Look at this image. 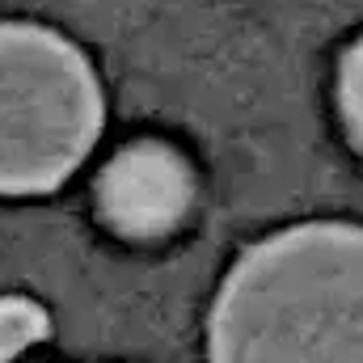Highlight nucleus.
I'll return each mask as SVG.
<instances>
[{
    "mask_svg": "<svg viewBox=\"0 0 363 363\" xmlns=\"http://www.w3.org/2000/svg\"><path fill=\"white\" fill-rule=\"evenodd\" d=\"M207 363H363L359 224H296L241 254L211 308Z\"/></svg>",
    "mask_w": 363,
    "mask_h": 363,
    "instance_id": "obj_1",
    "label": "nucleus"
},
{
    "mask_svg": "<svg viewBox=\"0 0 363 363\" xmlns=\"http://www.w3.org/2000/svg\"><path fill=\"white\" fill-rule=\"evenodd\" d=\"M93 64L55 30L0 21V194H43L101 135Z\"/></svg>",
    "mask_w": 363,
    "mask_h": 363,
    "instance_id": "obj_2",
    "label": "nucleus"
},
{
    "mask_svg": "<svg viewBox=\"0 0 363 363\" xmlns=\"http://www.w3.org/2000/svg\"><path fill=\"white\" fill-rule=\"evenodd\" d=\"M194 199V174L178 148L140 140L110 157L97 178V207L123 237L148 241L174 233Z\"/></svg>",
    "mask_w": 363,
    "mask_h": 363,
    "instance_id": "obj_3",
    "label": "nucleus"
},
{
    "mask_svg": "<svg viewBox=\"0 0 363 363\" xmlns=\"http://www.w3.org/2000/svg\"><path fill=\"white\" fill-rule=\"evenodd\" d=\"M47 338V313L43 304L26 296H0V363L17 359L34 342Z\"/></svg>",
    "mask_w": 363,
    "mask_h": 363,
    "instance_id": "obj_4",
    "label": "nucleus"
},
{
    "mask_svg": "<svg viewBox=\"0 0 363 363\" xmlns=\"http://www.w3.org/2000/svg\"><path fill=\"white\" fill-rule=\"evenodd\" d=\"M338 106H342L351 140L359 144V152H363V38L342 55V68H338Z\"/></svg>",
    "mask_w": 363,
    "mask_h": 363,
    "instance_id": "obj_5",
    "label": "nucleus"
}]
</instances>
